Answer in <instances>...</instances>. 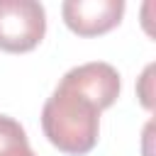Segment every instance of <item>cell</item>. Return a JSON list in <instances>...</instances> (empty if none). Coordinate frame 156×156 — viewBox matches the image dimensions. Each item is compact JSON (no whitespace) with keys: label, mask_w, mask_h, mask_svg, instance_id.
I'll use <instances>...</instances> for the list:
<instances>
[{"label":"cell","mask_w":156,"mask_h":156,"mask_svg":"<svg viewBox=\"0 0 156 156\" xmlns=\"http://www.w3.org/2000/svg\"><path fill=\"white\" fill-rule=\"evenodd\" d=\"M61 83H66V85L76 88L78 93H83L85 98H90L100 112L107 110L119 98V88H122L117 68L105 61H90V63L76 66L61 78Z\"/></svg>","instance_id":"obj_4"},{"label":"cell","mask_w":156,"mask_h":156,"mask_svg":"<svg viewBox=\"0 0 156 156\" xmlns=\"http://www.w3.org/2000/svg\"><path fill=\"white\" fill-rule=\"evenodd\" d=\"M27 141H29V139H27L24 127H22L17 119H12V117L0 115V151L10 149V146H15V144H27Z\"/></svg>","instance_id":"obj_5"},{"label":"cell","mask_w":156,"mask_h":156,"mask_svg":"<svg viewBox=\"0 0 156 156\" xmlns=\"http://www.w3.org/2000/svg\"><path fill=\"white\" fill-rule=\"evenodd\" d=\"M46 34V12L37 0H0V49L32 51Z\"/></svg>","instance_id":"obj_2"},{"label":"cell","mask_w":156,"mask_h":156,"mask_svg":"<svg viewBox=\"0 0 156 156\" xmlns=\"http://www.w3.org/2000/svg\"><path fill=\"white\" fill-rule=\"evenodd\" d=\"M151 71H154V66H146V71H144V76H141V85H139V98H141V105L146 107V110H151L154 107V95H151Z\"/></svg>","instance_id":"obj_6"},{"label":"cell","mask_w":156,"mask_h":156,"mask_svg":"<svg viewBox=\"0 0 156 156\" xmlns=\"http://www.w3.org/2000/svg\"><path fill=\"white\" fill-rule=\"evenodd\" d=\"M44 136L63 154L83 156L93 151L100 134V110L98 105L78 93L76 88L58 83L41 110Z\"/></svg>","instance_id":"obj_1"},{"label":"cell","mask_w":156,"mask_h":156,"mask_svg":"<svg viewBox=\"0 0 156 156\" xmlns=\"http://www.w3.org/2000/svg\"><path fill=\"white\" fill-rule=\"evenodd\" d=\"M0 156H37V154L32 151V146H29V141H27V144H15V146L0 151Z\"/></svg>","instance_id":"obj_7"},{"label":"cell","mask_w":156,"mask_h":156,"mask_svg":"<svg viewBox=\"0 0 156 156\" xmlns=\"http://www.w3.org/2000/svg\"><path fill=\"white\" fill-rule=\"evenodd\" d=\"M63 22L78 37H98L122 22V0H66L61 5Z\"/></svg>","instance_id":"obj_3"}]
</instances>
